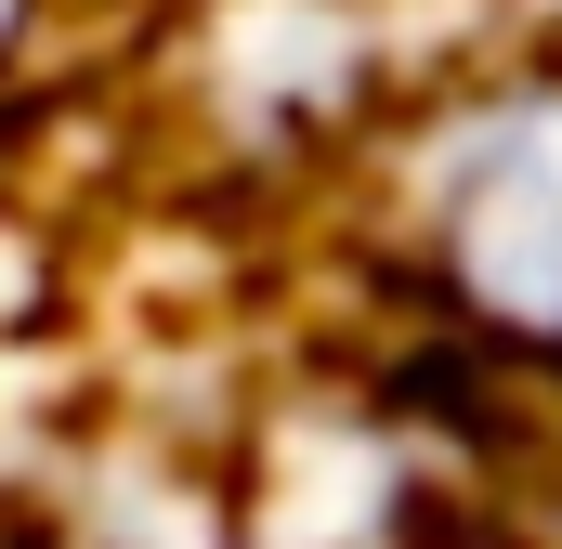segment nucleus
<instances>
[{
  "label": "nucleus",
  "instance_id": "f257e3e1",
  "mask_svg": "<svg viewBox=\"0 0 562 549\" xmlns=\"http://www.w3.org/2000/svg\"><path fill=\"white\" fill-rule=\"evenodd\" d=\"M406 236L458 327L562 367V66L431 119L406 170Z\"/></svg>",
  "mask_w": 562,
  "mask_h": 549
}]
</instances>
